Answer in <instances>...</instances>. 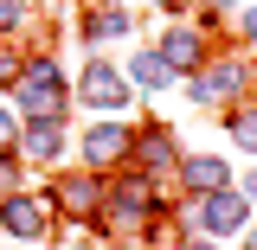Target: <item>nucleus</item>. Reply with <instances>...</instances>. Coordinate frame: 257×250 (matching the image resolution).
I'll use <instances>...</instances> for the list:
<instances>
[{
  "instance_id": "f257e3e1",
  "label": "nucleus",
  "mask_w": 257,
  "mask_h": 250,
  "mask_svg": "<svg viewBox=\"0 0 257 250\" xmlns=\"http://www.w3.org/2000/svg\"><path fill=\"white\" fill-rule=\"evenodd\" d=\"M64 103H71L64 71L52 58H32L26 71H20V109H26V122L32 128H58L64 122Z\"/></svg>"
},
{
  "instance_id": "f03ea898",
  "label": "nucleus",
  "mask_w": 257,
  "mask_h": 250,
  "mask_svg": "<svg viewBox=\"0 0 257 250\" xmlns=\"http://www.w3.org/2000/svg\"><path fill=\"white\" fill-rule=\"evenodd\" d=\"M199 224H206V231H212V237H244V231H251V199H244V192H206V199H199Z\"/></svg>"
},
{
  "instance_id": "7ed1b4c3",
  "label": "nucleus",
  "mask_w": 257,
  "mask_h": 250,
  "mask_svg": "<svg viewBox=\"0 0 257 250\" xmlns=\"http://www.w3.org/2000/svg\"><path fill=\"white\" fill-rule=\"evenodd\" d=\"M77 103H90V109H128V77L116 64H90L77 77Z\"/></svg>"
},
{
  "instance_id": "20e7f679",
  "label": "nucleus",
  "mask_w": 257,
  "mask_h": 250,
  "mask_svg": "<svg viewBox=\"0 0 257 250\" xmlns=\"http://www.w3.org/2000/svg\"><path fill=\"white\" fill-rule=\"evenodd\" d=\"M122 154H135V135H128V122H96L90 135H84V160H90V167H116Z\"/></svg>"
},
{
  "instance_id": "39448f33",
  "label": "nucleus",
  "mask_w": 257,
  "mask_h": 250,
  "mask_svg": "<svg viewBox=\"0 0 257 250\" xmlns=\"http://www.w3.org/2000/svg\"><path fill=\"white\" fill-rule=\"evenodd\" d=\"M244 84H251V71L231 64V58H219V64H206V71L193 77V96H199V103H225V96H238Z\"/></svg>"
},
{
  "instance_id": "423d86ee",
  "label": "nucleus",
  "mask_w": 257,
  "mask_h": 250,
  "mask_svg": "<svg viewBox=\"0 0 257 250\" xmlns=\"http://www.w3.org/2000/svg\"><path fill=\"white\" fill-rule=\"evenodd\" d=\"M0 224H7L13 237H45V231H52V205H45V199H7V205H0Z\"/></svg>"
},
{
  "instance_id": "0eeeda50",
  "label": "nucleus",
  "mask_w": 257,
  "mask_h": 250,
  "mask_svg": "<svg viewBox=\"0 0 257 250\" xmlns=\"http://www.w3.org/2000/svg\"><path fill=\"white\" fill-rule=\"evenodd\" d=\"M180 180H187V186L206 199V192H225V186H231V167H225L219 154H193L187 167H180Z\"/></svg>"
},
{
  "instance_id": "6e6552de",
  "label": "nucleus",
  "mask_w": 257,
  "mask_h": 250,
  "mask_svg": "<svg viewBox=\"0 0 257 250\" xmlns=\"http://www.w3.org/2000/svg\"><path fill=\"white\" fill-rule=\"evenodd\" d=\"M161 58L174 64V71H199V58H206V45H199V32H167V39H161Z\"/></svg>"
},
{
  "instance_id": "1a4fd4ad",
  "label": "nucleus",
  "mask_w": 257,
  "mask_h": 250,
  "mask_svg": "<svg viewBox=\"0 0 257 250\" xmlns=\"http://www.w3.org/2000/svg\"><path fill=\"white\" fill-rule=\"evenodd\" d=\"M142 167H148V173L180 167V160H174V135H167V128H148V135H142Z\"/></svg>"
},
{
  "instance_id": "9d476101",
  "label": "nucleus",
  "mask_w": 257,
  "mask_h": 250,
  "mask_svg": "<svg viewBox=\"0 0 257 250\" xmlns=\"http://www.w3.org/2000/svg\"><path fill=\"white\" fill-rule=\"evenodd\" d=\"M128 26H135V13H122V7H96L90 20H84V39H122Z\"/></svg>"
},
{
  "instance_id": "9b49d317",
  "label": "nucleus",
  "mask_w": 257,
  "mask_h": 250,
  "mask_svg": "<svg viewBox=\"0 0 257 250\" xmlns=\"http://www.w3.org/2000/svg\"><path fill=\"white\" fill-rule=\"evenodd\" d=\"M128 77H135L142 90H167V84H174V64L161 58V52H142V58H135V71H128Z\"/></svg>"
},
{
  "instance_id": "f8f14e48",
  "label": "nucleus",
  "mask_w": 257,
  "mask_h": 250,
  "mask_svg": "<svg viewBox=\"0 0 257 250\" xmlns=\"http://www.w3.org/2000/svg\"><path fill=\"white\" fill-rule=\"evenodd\" d=\"M58 205L64 212H96L103 192H96V180H58Z\"/></svg>"
},
{
  "instance_id": "ddd939ff",
  "label": "nucleus",
  "mask_w": 257,
  "mask_h": 250,
  "mask_svg": "<svg viewBox=\"0 0 257 250\" xmlns=\"http://www.w3.org/2000/svg\"><path fill=\"white\" fill-rule=\"evenodd\" d=\"M231 122V148H244V154H257V103H244L238 116H225Z\"/></svg>"
},
{
  "instance_id": "4468645a",
  "label": "nucleus",
  "mask_w": 257,
  "mask_h": 250,
  "mask_svg": "<svg viewBox=\"0 0 257 250\" xmlns=\"http://www.w3.org/2000/svg\"><path fill=\"white\" fill-rule=\"evenodd\" d=\"M116 212H128V218H142V212H155V192H148V180H128V186L116 192Z\"/></svg>"
},
{
  "instance_id": "2eb2a0df",
  "label": "nucleus",
  "mask_w": 257,
  "mask_h": 250,
  "mask_svg": "<svg viewBox=\"0 0 257 250\" xmlns=\"http://www.w3.org/2000/svg\"><path fill=\"white\" fill-rule=\"evenodd\" d=\"M26 154H32V160H58V154H64L58 128H26Z\"/></svg>"
},
{
  "instance_id": "dca6fc26",
  "label": "nucleus",
  "mask_w": 257,
  "mask_h": 250,
  "mask_svg": "<svg viewBox=\"0 0 257 250\" xmlns=\"http://www.w3.org/2000/svg\"><path fill=\"white\" fill-rule=\"evenodd\" d=\"M20 20H26V0H0V32H13Z\"/></svg>"
},
{
  "instance_id": "f3484780",
  "label": "nucleus",
  "mask_w": 257,
  "mask_h": 250,
  "mask_svg": "<svg viewBox=\"0 0 257 250\" xmlns=\"http://www.w3.org/2000/svg\"><path fill=\"white\" fill-rule=\"evenodd\" d=\"M244 39L257 45V7H244Z\"/></svg>"
},
{
  "instance_id": "a211bd4d",
  "label": "nucleus",
  "mask_w": 257,
  "mask_h": 250,
  "mask_svg": "<svg viewBox=\"0 0 257 250\" xmlns=\"http://www.w3.org/2000/svg\"><path fill=\"white\" fill-rule=\"evenodd\" d=\"M7 141H13V122H7V109H0V148H7Z\"/></svg>"
},
{
  "instance_id": "6ab92c4d",
  "label": "nucleus",
  "mask_w": 257,
  "mask_h": 250,
  "mask_svg": "<svg viewBox=\"0 0 257 250\" xmlns=\"http://www.w3.org/2000/svg\"><path fill=\"white\" fill-rule=\"evenodd\" d=\"M244 199H251V205H257V173H251V180H244Z\"/></svg>"
},
{
  "instance_id": "aec40b11",
  "label": "nucleus",
  "mask_w": 257,
  "mask_h": 250,
  "mask_svg": "<svg viewBox=\"0 0 257 250\" xmlns=\"http://www.w3.org/2000/svg\"><path fill=\"white\" fill-rule=\"evenodd\" d=\"M180 7H187V0H161V13H180Z\"/></svg>"
},
{
  "instance_id": "412c9836",
  "label": "nucleus",
  "mask_w": 257,
  "mask_h": 250,
  "mask_svg": "<svg viewBox=\"0 0 257 250\" xmlns=\"http://www.w3.org/2000/svg\"><path fill=\"white\" fill-rule=\"evenodd\" d=\"M244 250H257V224H251V231H244Z\"/></svg>"
},
{
  "instance_id": "4be33fe9",
  "label": "nucleus",
  "mask_w": 257,
  "mask_h": 250,
  "mask_svg": "<svg viewBox=\"0 0 257 250\" xmlns=\"http://www.w3.org/2000/svg\"><path fill=\"white\" fill-rule=\"evenodd\" d=\"M206 7H231V0H206Z\"/></svg>"
},
{
  "instance_id": "5701e85b",
  "label": "nucleus",
  "mask_w": 257,
  "mask_h": 250,
  "mask_svg": "<svg viewBox=\"0 0 257 250\" xmlns=\"http://www.w3.org/2000/svg\"><path fill=\"white\" fill-rule=\"evenodd\" d=\"M187 250H212V244H187Z\"/></svg>"
},
{
  "instance_id": "b1692460",
  "label": "nucleus",
  "mask_w": 257,
  "mask_h": 250,
  "mask_svg": "<svg viewBox=\"0 0 257 250\" xmlns=\"http://www.w3.org/2000/svg\"><path fill=\"white\" fill-rule=\"evenodd\" d=\"M71 250H90V244H71Z\"/></svg>"
}]
</instances>
